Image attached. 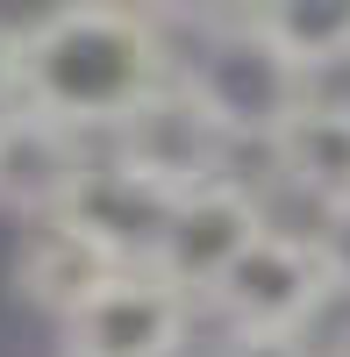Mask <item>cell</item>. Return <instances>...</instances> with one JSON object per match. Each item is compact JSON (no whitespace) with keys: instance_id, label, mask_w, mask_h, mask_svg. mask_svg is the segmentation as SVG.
<instances>
[{"instance_id":"obj_12","label":"cell","mask_w":350,"mask_h":357,"mask_svg":"<svg viewBox=\"0 0 350 357\" xmlns=\"http://www.w3.org/2000/svg\"><path fill=\"white\" fill-rule=\"evenodd\" d=\"M314 250H322V264H329V279H336V301L350 293V207H329V215H314Z\"/></svg>"},{"instance_id":"obj_9","label":"cell","mask_w":350,"mask_h":357,"mask_svg":"<svg viewBox=\"0 0 350 357\" xmlns=\"http://www.w3.org/2000/svg\"><path fill=\"white\" fill-rule=\"evenodd\" d=\"M265 158H272V172L294 193L314 200V215L350 207V100L314 86V93L294 107V122L265 143Z\"/></svg>"},{"instance_id":"obj_15","label":"cell","mask_w":350,"mask_h":357,"mask_svg":"<svg viewBox=\"0 0 350 357\" xmlns=\"http://www.w3.org/2000/svg\"><path fill=\"white\" fill-rule=\"evenodd\" d=\"M329 357H350V336H343V343H336V350H329Z\"/></svg>"},{"instance_id":"obj_2","label":"cell","mask_w":350,"mask_h":357,"mask_svg":"<svg viewBox=\"0 0 350 357\" xmlns=\"http://www.w3.org/2000/svg\"><path fill=\"white\" fill-rule=\"evenodd\" d=\"M172 36V79L208 107V122L236 143V151H265V143L294 122V107L314 86L265 43L250 8H208V15H165Z\"/></svg>"},{"instance_id":"obj_13","label":"cell","mask_w":350,"mask_h":357,"mask_svg":"<svg viewBox=\"0 0 350 357\" xmlns=\"http://www.w3.org/2000/svg\"><path fill=\"white\" fill-rule=\"evenodd\" d=\"M215 357H329V350H314V336H222Z\"/></svg>"},{"instance_id":"obj_4","label":"cell","mask_w":350,"mask_h":357,"mask_svg":"<svg viewBox=\"0 0 350 357\" xmlns=\"http://www.w3.org/2000/svg\"><path fill=\"white\" fill-rule=\"evenodd\" d=\"M107 158L129 165L136 178H151L158 193L179 200V193H200V186H215V178H229L236 143H229V136L208 122V107L172 79V86H158V93L107 136Z\"/></svg>"},{"instance_id":"obj_7","label":"cell","mask_w":350,"mask_h":357,"mask_svg":"<svg viewBox=\"0 0 350 357\" xmlns=\"http://www.w3.org/2000/svg\"><path fill=\"white\" fill-rule=\"evenodd\" d=\"M65 222L72 236H86L114 272H151L158 243H165V222H172V193H158L151 178H136L129 165H114L107 151L79 172V186L65 200Z\"/></svg>"},{"instance_id":"obj_5","label":"cell","mask_w":350,"mask_h":357,"mask_svg":"<svg viewBox=\"0 0 350 357\" xmlns=\"http://www.w3.org/2000/svg\"><path fill=\"white\" fill-rule=\"evenodd\" d=\"M265 229H272L265 222V200L229 172V178H215V186L172 200V222H165V243H158L151 272L165 286H179L186 301H208V293L229 279V264H236Z\"/></svg>"},{"instance_id":"obj_11","label":"cell","mask_w":350,"mask_h":357,"mask_svg":"<svg viewBox=\"0 0 350 357\" xmlns=\"http://www.w3.org/2000/svg\"><path fill=\"white\" fill-rule=\"evenodd\" d=\"M250 22L307 86L350 72V0H265V8H250Z\"/></svg>"},{"instance_id":"obj_3","label":"cell","mask_w":350,"mask_h":357,"mask_svg":"<svg viewBox=\"0 0 350 357\" xmlns=\"http://www.w3.org/2000/svg\"><path fill=\"white\" fill-rule=\"evenodd\" d=\"M222 336H314V321L336 307V279L307 229H265L208 293Z\"/></svg>"},{"instance_id":"obj_10","label":"cell","mask_w":350,"mask_h":357,"mask_svg":"<svg viewBox=\"0 0 350 357\" xmlns=\"http://www.w3.org/2000/svg\"><path fill=\"white\" fill-rule=\"evenodd\" d=\"M114 279V264L86 243V236H72L65 222H36V229H22V243H15V293L36 314H50L57 329L93 301V293Z\"/></svg>"},{"instance_id":"obj_1","label":"cell","mask_w":350,"mask_h":357,"mask_svg":"<svg viewBox=\"0 0 350 357\" xmlns=\"http://www.w3.org/2000/svg\"><path fill=\"white\" fill-rule=\"evenodd\" d=\"M172 86V36L151 8L79 0L22 22L15 43V100L65 122L79 136H114L129 114Z\"/></svg>"},{"instance_id":"obj_14","label":"cell","mask_w":350,"mask_h":357,"mask_svg":"<svg viewBox=\"0 0 350 357\" xmlns=\"http://www.w3.org/2000/svg\"><path fill=\"white\" fill-rule=\"evenodd\" d=\"M15 43H22V22H0V100H15Z\"/></svg>"},{"instance_id":"obj_6","label":"cell","mask_w":350,"mask_h":357,"mask_svg":"<svg viewBox=\"0 0 350 357\" xmlns=\"http://www.w3.org/2000/svg\"><path fill=\"white\" fill-rule=\"evenodd\" d=\"M193 336V301L158 272H114L65 329L57 357H179Z\"/></svg>"},{"instance_id":"obj_8","label":"cell","mask_w":350,"mask_h":357,"mask_svg":"<svg viewBox=\"0 0 350 357\" xmlns=\"http://www.w3.org/2000/svg\"><path fill=\"white\" fill-rule=\"evenodd\" d=\"M86 165H93V151L79 129L50 122L22 100H0V215H15L29 229L57 222Z\"/></svg>"}]
</instances>
